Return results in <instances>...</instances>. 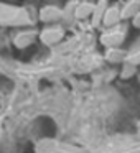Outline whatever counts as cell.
Returning <instances> with one entry per match:
<instances>
[{"label":"cell","mask_w":140,"mask_h":153,"mask_svg":"<svg viewBox=\"0 0 140 153\" xmlns=\"http://www.w3.org/2000/svg\"><path fill=\"white\" fill-rule=\"evenodd\" d=\"M0 23L5 28H30L35 22L27 7L8 4L4 0L0 5Z\"/></svg>","instance_id":"1"},{"label":"cell","mask_w":140,"mask_h":153,"mask_svg":"<svg viewBox=\"0 0 140 153\" xmlns=\"http://www.w3.org/2000/svg\"><path fill=\"white\" fill-rule=\"evenodd\" d=\"M129 27L130 25L127 22L115 25V27L110 28H104V31L99 36V43L104 48H119L124 45V41L127 40V35H129Z\"/></svg>","instance_id":"2"},{"label":"cell","mask_w":140,"mask_h":153,"mask_svg":"<svg viewBox=\"0 0 140 153\" xmlns=\"http://www.w3.org/2000/svg\"><path fill=\"white\" fill-rule=\"evenodd\" d=\"M64 36H66V30L60 23L46 25V27H43L40 30V41L48 48L58 46L64 40Z\"/></svg>","instance_id":"3"},{"label":"cell","mask_w":140,"mask_h":153,"mask_svg":"<svg viewBox=\"0 0 140 153\" xmlns=\"http://www.w3.org/2000/svg\"><path fill=\"white\" fill-rule=\"evenodd\" d=\"M36 40H40V30L30 27V28H23V30L18 31L13 36L12 43H13V46L18 48V50H25V48H30Z\"/></svg>","instance_id":"4"},{"label":"cell","mask_w":140,"mask_h":153,"mask_svg":"<svg viewBox=\"0 0 140 153\" xmlns=\"http://www.w3.org/2000/svg\"><path fill=\"white\" fill-rule=\"evenodd\" d=\"M64 13H66V10H63L61 7L48 4V5H43V7L40 8L38 18H40V22L45 25H53V23H60L64 18Z\"/></svg>","instance_id":"5"},{"label":"cell","mask_w":140,"mask_h":153,"mask_svg":"<svg viewBox=\"0 0 140 153\" xmlns=\"http://www.w3.org/2000/svg\"><path fill=\"white\" fill-rule=\"evenodd\" d=\"M124 18H122V5L119 4H110L109 8H107L106 15H104V20H102V27L104 28H110V27H115V25L122 23Z\"/></svg>","instance_id":"6"},{"label":"cell","mask_w":140,"mask_h":153,"mask_svg":"<svg viewBox=\"0 0 140 153\" xmlns=\"http://www.w3.org/2000/svg\"><path fill=\"white\" fill-rule=\"evenodd\" d=\"M94 8H96V2L92 0H81L77 2L76 7H74L73 13H74V18L76 20H91L92 18V13H94Z\"/></svg>","instance_id":"7"},{"label":"cell","mask_w":140,"mask_h":153,"mask_svg":"<svg viewBox=\"0 0 140 153\" xmlns=\"http://www.w3.org/2000/svg\"><path fill=\"white\" fill-rule=\"evenodd\" d=\"M127 56H129V51L124 50L122 46L119 48H106V53H104V58H106V61H109V63L112 64H124L127 61Z\"/></svg>","instance_id":"8"},{"label":"cell","mask_w":140,"mask_h":153,"mask_svg":"<svg viewBox=\"0 0 140 153\" xmlns=\"http://www.w3.org/2000/svg\"><path fill=\"white\" fill-rule=\"evenodd\" d=\"M109 5H110V0H97L96 8H94V13H92V18H91V27L97 28V27L102 25L104 15H106Z\"/></svg>","instance_id":"9"},{"label":"cell","mask_w":140,"mask_h":153,"mask_svg":"<svg viewBox=\"0 0 140 153\" xmlns=\"http://www.w3.org/2000/svg\"><path fill=\"white\" fill-rule=\"evenodd\" d=\"M140 13V0H125L122 4V18L124 22H129Z\"/></svg>","instance_id":"10"},{"label":"cell","mask_w":140,"mask_h":153,"mask_svg":"<svg viewBox=\"0 0 140 153\" xmlns=\"http://www.w3.org/2000/svg\"><path fill=\"white\" fill-rule=\"evenodd\" d=\"M125 63H130L133 66H140V46H135L129 51V56H127Z\"/></svg>","instance_id":"11"},{"label":"cell","mask_w":140,"mask_h":153,"mask_svg":"<svg viewBox=\"0 0 140 153\" xmlns=\"http://www.w3.org/2000/svg\"><path fill=\"white\" fill-rule=\"evenodd\" d=\"M135 73H137V66H133V64H130V63H124L122 71H120V77H122V79H129V77H132Z\"/></svg>","instance_id":"12"},{"label":"cell","mask_w":140,"mask_h":153,"mask_svg":"<svg viewBox=\"0 0 140 153\" xmlns=\"http://www.w3.org/2000/svg\"><path fill=\"white\" fill-rule=\"evenodd\" d=\"M117 153H140V143H129Z\"/></svg>","instance_id":"13"},{"label":"cell","mask_w":140,"mask_h":153,"mask_svg":"<svg viewBox=\"0 0 140 153\" xmlns=\"http://www.w3.org/2000/svg\"><path fill=\"white\" fill-rule=\"evenodd\" d=\"M132 27H135V28H140V13H137L135 17L132 18Z\"/></svg>","instance_id":"14"},{"label":"cell","mask_w":140,"mask_h":153,"mask_svg":"<svg viewBox=\"0 0 140 153\" xmlns=\"http://www.w3.org/2000/svg\"><path fill=\"white\" fill-rule=\"evenodd\" d=\"M139 132H140V122H139Z\"/></svg>","instance_id":"15"},{"label":"cell","mask_w":140,"mask_h":153,"mask_svg":"<svg viewBox=\"0 0 140 153\" xmlns=\"http://www.w3.org/2000/svg\"><path fill=\"white\" fill-rule=\"evenodd\" d=\"M76 153H81V152H79V150H77V152H76Z\"/></svg>","instance_id":"16"}]
</instances>
